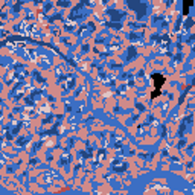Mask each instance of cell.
I'll use <instances>...</instances> for the list:
<instances>
[{
  "mask_svg": "<svg viewBox=\"0 0 195 195\" xmlns=\"http://www.w3.org/2000/svg\"><path fill=\"white\" fill-rule=\"evenodd\" d=\"M153 78H154V81H156V88H157V90H160V87H162V84L165 82V78H163L162 75H154ZM157 90H156V92H154V93H153V98H154V96H156V95H157Z\"/></svg>",
  "mask_w": 195,
  "mask_h": 195,
  "instance_id": "cell-1",
  "label": "cell"
}]
</instances>
